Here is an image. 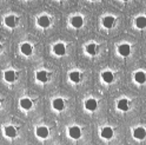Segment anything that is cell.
<instances>
[{
	"label": "cell",
	"mask_w": 146,
	"mask_h": 145,
	"mask_svg": "<svg viewBox=\"0 0 146 145\" xmlns=\"http://www.w3.org/2000/svg\"><path fill=\"white\" fill-rule=\"evenodd\" d=\"M53 52L56 53L57 56H59V57L64 56V54L66 53V47H65V45L61 44V43L56 44V45H54V46H53Z\"/></svg>",
	"instance_id": "2"
},
{
	"label": "cell",
	"mask_w": 146,
	"mask_h": 145,
	"mask_svg": "<svg viewBox=\"0 0 146 145\" xmlns=\"http://www.w3.org/2000/svg\"><path fill=\"white\" fill-rule=\"evenodd\" d=\"M117 107L119 108L120 111H124V112L129 111V108H130L129 100H127V99H120V100L118 102V104H117Z\"/></svg>",
	"instance_id": "8"
},
{
	"label": "cell",
	"mask_w": 146,
	"mask_h": 145,
	"mask_svg": "<svg viewBox=\"0 0 146 145\" xmlns=\"http://www.w3.org/2000/svg\"><path fill=\"white\" fill-rule=\"evenodd\" d=\"M5 134L10 138H14L17 136V130L13 128V126H6L5 128Z\"/></svg>",
	"instance_id": "20"
},
{
	"label": "cell",
	"mask_w": 146,
	"mask_h": 145,
	"mask_svg": "<svg viewBox=\"0 0 146 145\" xmlns=\"http://www.w3.org/2000/svg\"><path fill=\"white\" fill-rule=\"evenodd\" d=\"M102 79L105 81V83L111 84L112 81H113V79H114V76H113L112 72H110V71H105V72H103V73H102Z\"/></svg>",
	"instance_id": "10"
},
{
	"label": "cell",
	"mask_w": 146,
	"mask_h": 145,
	"mask_svg": "<svg viewBox=\"0 0 146 145\" xmlns=\"http://www.w3.org/2000/svg\"><path fill=\"white\" fill-rule=\"evenodd\" d=\"M4 77H5V80L8 81V83H13V81L15 80V73H14V71H12V70L6 71Z\"/></svg>",
	"instance_id": "19"
},
{
	"label": "cell",
	"mask_w": 146,
	"mask_h": 145,
	"mask_svg": "<svg viewBox=\"0 0 146 145\" xmlns=\"http://www.w3.org/2000/svg\"><path fill=\"white\" fill-rule=\"evenodd\" d=\"M48 129L47 128H45V126H40V128L36 129V136L40 138H47L48 137Z\"/></svg>",
	"instance_id": "11"
},
{
	"label": "cell",
	"mask_w": 146,
	"mask_h": 145,
	"mask_svg": "<svg viewBox=\"0 0 146 145\" xmlns=\"http://www.w3.org/2000/svg\"><path fill=\"white\" fill-rule=\"evenodd\" d=\"M80 73L78 71H73V72H71L70 73V79L73 81V83H79L80 81Z\"/></svg>",
	"instance_id": "22"
},
{
	"label": "cell",
	"mask_w": 146,
	"mask_h": 145,
	"mask_svg": "<svg viewBox=\"0 0 146 145\" xmlns=\"http://www.w3.org/2000/svg\"><path fill=\"white\" fill-rule=\"evenodd\" d=\"M97 106H98V103H97L96 99H88V100H86V103H85V107L88 111L97 110Z\"/></svg>",
	"instance_id": "13"
},
{
	"label": "cell",
	"mask_w": 146,
	"mask_h": 145,
	"mask_svg": "<svg viewBox=\"0 0 146 145\" xmlns=\"http://www.w3.org/2000/svg\"><path fill=\"white\" fill-rule=\"evenodd\" d=\"M68 134L73 139H79L80 136H81V130L78 128V126H72V128L68 129Z\"/></svg>",
	"instance_id": "3"
},
{
	"label": "cell",
	"mask_w": 146,
	"mask_h": 145,
	"mask_svg": "<svg viewBox=\"0 0 146 145\" xmlns=\"http://www.w3.org/2000/svg\"><path fill=\"white\" fill-rule=\"evenodd\" d=\"M20 51H21L23 54H25V56H31L32 52H33V49L29 43H25L20 46Z\"/></svg>",
	"instance_id": "9"
},
{
	"label": "cell",
	"mask_w": 146,
	"mask_h": 145,
	"mask_svg": "<svg viewBox=\"0 0 146 145\" xmlns=\"http://www.w3.org/2000/svg\"><path fill=\"white\" fill-rule=\"evenodd\" d=\"M123 1H129V0H123Z\"/></svg>",
	"instance_id": "24"
},
{
	"label": "cell",
	"mask_w": 146,
	"mask_h": 145,
	"mask_svg": "<svg viewBox=\"0 0 146 145\" xmlns=\"http://www.w3.org/2000/svg\"><path fill=\"white\" fill-rule=\"evenodd\" d=\"M102 137L105 138V139H111L113 137V130L111 128H104L102 130Z\"/></svg>",
	"instance_id": "16"
},
{
	"label": "cell",
	"mask_w": 146,
	"mask_h": 145,
	"mask_svg": "<svg viewBox=\"0 0 146 145\" xmlns=\"http://www.w3.org/2000/svg\"><path fill=\"white\" fill-rule=\"evenodd\" d=\"M53 108L54 110H57V111H62L64 110V107H65V103H64V100L61 98H57V99H54L53 103Z\"/></svg>",
	"instance_id": "4"
},
{
	"label": "cell",
	"mask_w": 146,
	"mask_h": 145,
	"mask_svg": "<svg viewBox=\"0 0 146 145\" xmlns=\"http://www.w3.org/2000/svg\"><path fill=\"white\" fill-rule=\"evenodd\" d=\"M133 136L137 139H144L146 137V130L144 128H137L133 131Z\"/></svg>",
	"instance_id": "7"
},
{
	"label": "cell",
	"mask_w": 146,
	"mask_h": 145,
	"mask_svg": "<svg viewBox=\"0 0 146 145\" xmlns=\"http://www.w3.org/2000/svg\"><path fill=\"white\" fill-rule=\"evenodd\" d=\"M59 1H62V0H59Z\"/></svg>",
	"instance_id": "25"
},
{
	"label": "cell",
	"mask_w": 146,
	"mask_h": 145,
	"mask_svg": "<svg viewBox=\"0 0 146 145\" xmlns=\"http://www.w3.org/2000/svg\"><path fill=\"white\" fill-rule=\"evenodd\" d=\"M5 24L8 26V27H11V29H13V27H15L17 25V18L14 15H8L5 18Z\"/></svg>",
	"instance_id": "17"
},
{
	"label": "cell",
	"mask_w": 146,
	"mask_h": 145,
	"mask_svg": "<svg viewBox=\"0 0 146 145\" xmlns=\"http://www.w3.org/2000/svg\"><path fill=\"white\" fill-rule=\"evenodd\" d=\"M38 25L42 29H47V27L51 25V21H50V18L46 17V15H41L39 19H38Z\"/></svg>",
	"instance_id": "6"
},
{
	"label": "cell",
	"mask_w": 146,
	"mask_h": 145,
	"mask_svg": "<svg viewBox=\"0 0 146 145\" xmlns=\"http://www.w3.org/2000/svg\"><path fill=\"white\" fill-rule=\"evenodd\" d=\"M114 18L113 17H105L104 20H103V25L105 29H112L113 25H114Z\"/></svg>",
	"instance_id": "14"
},
{
	"label": "cell",
	"mask_w": 146,
	"mask_h": 145,
	"mask_svg": "<svg viewBox=\"0 0 146 145\" xmlns=\"http://www.w3.org/2000/svg\"><path fill=\"white\" fill-rule=\"evenodd\" d=\"M86 51H87L88 54H91V56H94V54L97 53V45H96V44H90V45H87Z\"/></svg>",
	"instance_id": "23"
},
{
	"label": "cell",
	"mask_w": 146,
	"mask_h": 145,
	"mask_svg": "<svg viewBox=\"0 0 146 145\" xmlns=\"http://www.w3.org/2000/svg\"><path fill=\"white\" fill-rule=\"evenodd\" d=\"M32 105H33V103L29 98H23L20 100V106L24 108V110H30V108L32 107Z\"/></svg>",
	"instance_id": "18"
},
{
	"label": "cell",
	"mask_w": 146,
	"mask_h": 145,
	"mask_svg": "<svg viewBox=\"0 0 146 145\" xmlns=\"http://www.w3.org/2000/svg\"><path fill=\"white\" fill-rule=\"evenodd\" d=\"M134 80L137 81L138 84H144L146 81V74L141 71H138L134 73Z\"/></svg>",
	"instance_id": "12"
},
{
	"label": "cell",
	"mask_w": 146,
	"mask_h": 145,
	"mask_svg": "<svg viewBox=\"0 0 146 145\" xmlns=\"http://www.w3.org/2000/svg\"><path fill=\"white\" fill-rule=\"evenodd\" d=\"M71 24H72V26L74 27V29H80V27L84 25V19L81 17H79V15L73 17L72 20H71Z\"/></svg>",
	"instance_id": "5"
},
{
	"label": "cell",
	"mask_w": 146,
	"mask_h": 145,
	"mask_svg": "<svg viewBox=\"0 0 146 145\" xmlns=\"http://www.w3.org/2000/svg\"><path fill=\"white\" fill-rule=\"evenodd\" d=\"M47 72L46 71H39L38 73H36V79H38L39 81H41V83H46L47 81Z\"/></svg>",
	"instance_id": "21"
},
{
	"label": "cell",
	"mask_w": 146,
	"mask_h": 145,
	"mask_svg": "<svg viewBox=\"0 0 146 145\" xmlns=\"http://www.w3.org/2000/svg\"><path fill=\"white\" fill-rule=\"evenodd\" d=\"M135 26L138 27V29H140V30L145 29V27H146V17L140 15V17L137 18V19H135Z\"/></svg>",
	"instance_id": "15"
},
{
	"label": "cell",
	"mask_w": 146,
	"mask_h": 145,
	"mask_svg": "<svg viewBox=\"0 0 146 145\" xmlns=\"http://www.w3.org/2000/svg\"><path fill=\"white\" fill-rule=\"evenodd\" d=\"M118 52H119V54L123 57H129L131 53V46L129 44H123L118 47Z\"/></svg>",
	"instance_id": "1"
}]
</instances>
